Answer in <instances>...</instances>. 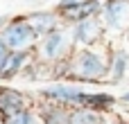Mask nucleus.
<instances>
[{"label": "nucleus", "mask_w": 129, "mask_h": 124, "mask_svg": "<svg viewBox=\"0 0 129 124\" xmlns=\"http://www.w3.org/2000/svg\"><path fill=\"white\" fill-rule=\"evenodd\" d=\"M0 38L9 50H27L34 45L39 36L23 16V18H7V23L0 27Z\"/></svg>", "instance_id": "obj_1"}, {"label": "nucleus", "mask_w": 129, "mask_h": 124, "mask_svg": "<svg viewBox=\"0 0 129 124\" xmlns=\"http://www.w3.org/2000/svg\"><path fill=\"white\" fill-rule=\"evenodd\" d=\"M41 95L48 99H54V102H68V104H82V106H86V102H88V93L73 88V86H50V88L41 90Z\"/></svg>", "instance_id": "obj_2"}, {"label": "nucleus", "mask_w": 129, "mask_h": 124, "mask_svg": "<svg viewBox=\"0 0 129 124\" xmlns=\"http://www.w3.org/2000/svg\"><path fill=\"white\" fill-rule=\"evenodd\" d=\"M23 108H27V99L23 93L14 90V88H0V120L23 111Z\"/></svg>", "instance_id": "obj_3"}, {"label": "nucleus", "mask_w": 129, "mask_h": 124, "mask_svg": "<svg viewBox=\"0 0 129 124\" xmlns=\"http://www.w3.org/2000/svg\"><path fill=\"white\" fill-rule=\"evenodd\" d=\"M25 20L32 25V29L36 32V36H45L52 29H57V16L52 11H34V14H27Z\"/></svg>", "instance_id": "obj_4"}, {"label": "nucleus", "mask_w": 129, "mask_h": 124, "mask_svg": "<svg viewBox=\"0 0 129 124\" xmlns=\"http://www.w3.org/2000/svg\"><path fill=\"white\" fill-rule=\"evenodd\" d=\"M27 59H29L27 50H9L7 61H5V66H2V72H0V79H14V77L25 68Z\"/></svg>", "instance_id": "obj_5"}, {"label": "nucleus", "mask_w": 129, "mask_h": 124, "mask_svg": "<svg viewBox=\"0 0 129 124\" xmlns=\"http://www.w3.org/2000/svg\"><path fill=\"white\" fill-rule=\"evenodd\" d=\"M100 9V0H79L75 7H70V9H66V11H61L68 20H84V18H91L95 11Z\"/></svg>", "instance_id": "obj_6"}, {"label": "nucleus", "mask_w": 129, "mask_h": 124, "mask_svg": "<svg viewBox=\"0 0 129 124\" xmlns=\"http://www.w3.org/2000/svg\"><path fill=\"white\" fill-rule=\"evenodd\" d=\"M77 66H79V72H82V75H86V77L102 75V70H104V66H102L100 56H95V54H91V52H84V54H79V61H77Z\"/></svg>", "instance_id": "obj_7"}, {"label": "nucleus", "mask_w": 129, "mask_h": 124, "mask_svg": "<svg viewBox=\"0 0 129 124\" xmlns=\"http://www.w3.org/2000/svg\"><path fill=\"white\" fill-rule=\"evenodd\" d=\"M95 34H98V25H95L93 20H88V18L77 20V27H75V32H73L75 41H79V43H91Z\"/></svg>", "instance_id": "obj_8"}, {"label": "nucleus", "mask_w": 129, "mask_h": 124, "mask_svg": "<svg viewBox=\"0 0 129 124\" xmlns=\"http://www.w3.org/2000/svg\"><path fill=\"white\" fill-rule=\"evenodd\" d=\"M63 34L61 32H57V29H52L50 34H45V43H43V52H45V56L48 59H54L57 54H59V50L63 47Z\"/></svg>", "instance_id": "obj_9"}, {"label": "nucleus", "mask_w": 129, "mask_h": 124, "mask_svg": "<svg viewBox=\"0 0 129 124\" xmlns=\"http://www.w3.org/2000/svg\"><path fill=\"white\" fill-rule=\"evenodd\" d=\"M43 124H70V113L63 111V108H57V106H50L41 113Z\"/></svg>", "instance_id": "obj_10"}, {"label": "nucleus", "mask_w": 129, "mask_h": 124, "mask_svg": "<svg viewBox=\"0 0 129 124\" xmlns=\"http://www.w3.org/2000/svg\"><path fill=\"white\" fill-rule=\"evenodd\" d=\"M125 9H127V0H111V2L104 5V16H107V20L111 25H118V20L125 14Z\"/></svg>", "instance_id": "obj_11"}, {"label": "nucleus", "mask_w": 129, "mask_h": 124, "mask_svg": "<svg viewBox=\"0 0 129 124\" xmlns=\"http://www.w3.org/2000/svg\"><path fill=\"white\" fill-rule=\"evenodd\" d=\"M34 122H36V117L29 108H23V111H18V113L2 120V124H34Z\"/></svg>", "instance_id": "obj_12"}, {"label": "nucleus", "mask_w": 129, "mask_h": 124, "mask_svg": "<svg viewBox=\"0 0 129 124\" xmlns=\"http://www.w3.org/2000/svg\"><path fill=\"white\" fill-rule=\"evenodd\" d=\"M70 124H102V120L93 113L77 111V113H70Z\"/></svg>", "instance_id": "obj_13"}, {"label": "nucleus", "mask_w": 129, "mask_h": 124, "mask_svg": "<svg viewBox=\"0 0 129 124\" xmlns=\"http://www.w3.org/2000/svg\"><path fill=\"white\" fill-rule=\"evenodd\" d=\"M125 66H127V54H125V52L116 54V77H122Z\"/></svg>", "instance_id": "obj_14"}, {"label": "nucleus", "mask_w": 129, "mask_h": 124, "mask_svg": "<svg viewBox=\"0 0 129 124\" xmlns=\"http://www.w3.org/2000/svg\"><path fill=\"white\" fill-rule=\"evenodd\" d=\"M7 54H9V47L2 43V38H0V72H2V66H5V61H7Z\"/></svg>", "instance_id": "obj_15"}, {"label": "nucleus", "mask_w": 129, "mask_h": 124, "mask_svg": "<svg viewBox=\"0 0 129 124\" xmlns=\"http://www.w3.org/2000/svg\"><path fill=\"white\" fill-rule=\"evenodd\" d=\"M5 23H7V16H0V27H2Z\"/></svg>", "instance_id": "obj_16"}, {"label": "nucleus", "mask_w": 129, "mask_h": 124, "mask_svg": "<svg viewBox=\"0 0 129 124\" xmlns=\"http://www.w3.org/2000/svg\"><path fill=\"white\" fill-rule=\"evenodd\" d=\"M122 99H125V102H129V93H127V95H125V97H122Z\"/></svg>", "instance_id": "obj_17"}, {"label": "nucleus", "mask_w": 129, "mask_h": 124, "mask_svg": "<svg viewBox=\"0 0 129 124\" xmlns=\"http://www.w3.org/2000/svg\"><path fill=\"white\" fill-rule=\"evenodd\" d=\"M0 124H2V120H0Z\"/></svg>", "instance_id": "obj_18"}]
</instances>
